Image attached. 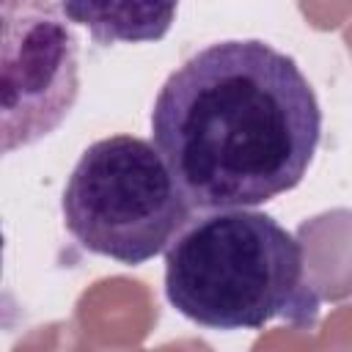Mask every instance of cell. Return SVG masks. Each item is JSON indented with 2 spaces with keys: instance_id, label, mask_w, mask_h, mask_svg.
<instances>
[{
  "instance_id": "cell-3",
  "label": "cell",
  "mask_w": 352,
  "mask_h": 352,
  "mask_svg": "<svg viewBox=\"0 0 352 352\" xmlns=\"http://www.w3.org/2000/svg\"><path fill=\"white\" fill-rule=\"evenodd\" d=\"M60 212L82 250L126 267L165 253L192 217L160 148L135 135L102 138L80 154Z\"/></svg>"
},
{
  "instance_id": "cell-5",
  "label": "cell",
  "mask_w": 352,
  "mask_h": 352,
  "mask_svg": "<svg viewBox=\"0 0 352 352\" xmlns=\"http://www.w3.org/2000/svg\"><path fill=\"white\" fill-rule=\"evenodd\" d=\"M60 8L99 44H143L170 30L179 0H60Z\"/></svg>"
},
{
  "instance_id": "cell-1",
  "label": "cell",
  "mask_w": 352,
  "mask_h": 352,
  "mask_svg": "<svg viewBox=\"0 0 352 352\" xmlns=\"http://www.w3.org/2000/svg\"><path fill=\"white\" fill-rule=\"evenodd\" d=\"M322 138L297 60L258 38L198 50L160 88L151 140L198 212L258 206L294 190Z\"/></svg>"
},
{
  "instance_id": "cell-4",
  "label": "cell",
  "mask_w": 352,
  "mask_h": 352,
  "mask_svg": "<svg viewBox=\"0 0 352 352\" xmlns=\"http://www.w3.org/2000/svg\"><path fill=\"white\" fill-rule=\"evenodd\" d=\"M3 154L55 132L80 96V44L55 0H0Z\"/></svg>"
},
{
  "instance_id": "cell-2",
  "label": "cell",
  "mask_w": 352,
  "mask_h": 352,
  "mask_svg": "<svg viewBox=\"0 0 352 352\" xmlns=\"http://www.w3.org/2000/svg\"><path fill=\"white\" fill-rule=\"evenodd\" d=\"M165 297L209 330H261L272 319L314 327L319 316L300 242L250 206L190 217L165 250Z\"/></svg>"
}]
</instances>
